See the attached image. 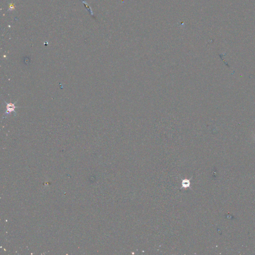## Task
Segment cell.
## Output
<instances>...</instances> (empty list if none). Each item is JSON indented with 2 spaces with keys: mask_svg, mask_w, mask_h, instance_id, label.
Wrapping results in <instances>:
<instances>
[{
  "mask_svg": "<svg viewBox=\"0 0 255 255\" xmlns=\"http://www.w3.org/2000/svg\"><path fill=\"white\" fill-rule=\"evenodd\" d=\"M5 103H6V114H10V113H11V112H14V113L17 114V112H16V111H15V109L17 108H19L20 107H17L15 106V104L17 103V102H16L14 103H8L7 102H5Z\"/></svg>",
  "mask_w": 255,
  "mask_h": 255,
  "instance_id": "cell-1",
  "label": "cell"
}]
</instances>
